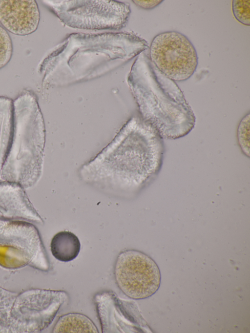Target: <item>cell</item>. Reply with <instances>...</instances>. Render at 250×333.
<instances>
[{
	"label": "cell",
	"mask_w": 250,
	"mask_h": 333,
	"mask_svg": "<svg viewBox=\"0 0 250 333\" xmlns=\"http://www.w3.org/2000/svg\"><path fill=\"white\" fill-rule=\"evenodd\" d=\"M149 46L128 32L75 33L68 35L42 62L44 86H59L99 77Z\"/></svg>",
	"instance_id": "cell-1"
},
{
	"label": "cell",
	"mask_w": 250,
	"mask_h": 333,
	"mask_svg": "<svg viewBox=\"0 0 250 333\" xmlns=\"http://www.w3.org/2000/svg\"><path fill=\"white\" fill-rule=\"evenodd\" d=\"M162 137L143 118L133 117L91 163L82 174L87 178H123L145 182L159 168Z\"/></svg>",
	"instance_id": "cell-2"
},
{
	"label": "cell",
	"mask_w": 250,
	"mask_h": 333,
	"mask_svg": "<svg viewBox=\"0 0 250 333\" xmlns=\"http://www.w3.org/2000/svg\"><path fill=\"white\" fill-rule=\"evenodd\" d=\"M141 53L133 64L128 83L142 118L162 138L177 139L193 128L195 117L176 84Z\"/></svg>",
	"instance_id": "cell-3"
},
{
	"label": "cell",
	"mask_w": 250,
	"mask_h": 333,
	"mask_svg": "<svg viewBox=\"0 0 250 333\" xmlns=\"http://www.w3.org/2000/svg\"><path fill=\"white\" fill-rule=\"evenodd\" d=\"M13 105V132L0 178L27 188L35 185L42 175L45 125L32 91H22Z\"/></svg>",
	"instance_id": "cell-4"
},
{
	"label": "cell",
	"mask_w": 250,
	"mask_h": 333,
	"mask_svg": "<svg viewBox=\"0 0 250 333\" xmlns=\"http://www.w3.org/2000/svg\"><path fill=\"white\" fill-rule=\"evenodd\" d=\"M67 298V293L62 291L32 289L16 293L0 287V333L43 330Z\"/></svg>",
	"instance_id": "cell-5"
},
{
	"label": "cell",
	"mask_w": 250,
	"mask_h": 333,
	"mask_svg": "<svg viewBox=\"0 0 250 333\" xmlns=\"http://www.w3.org/2000/svg\"><path fill=\"white\" fill-rule=\"evenodd\" d=\"M42 2L69 27L83 30H117L125 26L129 4L113 0H57Z\"/></svg>",
	"instance_id": "cell-6"
},
{
	"label": "cell",
	"mask_w": 250,
	"mask_h": 333,
	"mask_svg": "<svg viewBox=\"0 0 250 333\" xmlns=\"http://www.w3.org/2000/svg\"><path fill=\"white\" fill-rule=\"evenodd\" d=\"M0 265L15 269L28 265L47 271L49 260L39 231L32 224L0 219Z\"/></svg>",
	"instance_id": "cell-7"
},
{
	"label": "cell",
	"mask_w": 250,
	"mask_h": 333,
	"mask_svg": "<svg viewBox=\"0 0 250 333\" xmlns=\"http://www.w3.org/2000/svg\"><path fill=\"white\" fill-rule=\"evenodd\" d=\"M149 53L154 66L173 81L188 79L198 66L194 46L187 36L177 31L164 32L154 37Z\"/></svg>",
	"instance_id": "cell-8"
},
{
	"label": "cell",
	"mask_w": 250,
	"mask_h": 333,
	"mask_svg": "<svg viewBox=\"0 0 250 333\" xmlns=\"http://www.w3.org/2000/svg\"><path fill=\"white\" fill-rule=\"evenodd\" d=\"M114 272L118 287L133 299L148 298L160 286L161 276L158 265L148 255L137 250L121 252L117 258Z\"/></svg>",
	"instance_id": "cell-9"
},
{
	"label": "cell",
	"mask_w": 250,
	"mask_h": 333,
	"mask_svg": "<svg viewBox=\"0 0 250 333\" xmlns=\"http://www.w3.org/2000/svg\"><path fill=\"white\" fill-rule=\"evenodd\" d=\"M40 20L34 0H0V23L16 35H30L37 29Z\"/></svg>",
	"instance_id": "cell-10"
},
{
	"label": "cell",
	"mask_w": 250,
	"mask_h": 333,
	"mask_svg": "<svg viewBox=\"0 0 250 333\" xmlns=\"http://www.w3.org/2000/svg\"><path fill=\"white\" fill-rule=\"evenodd\" d=\"M0 219L42 222L24 188L0 178Z\"/></svg>",
	"instance_id": "cell-11"
},
{
	"label": "cell",
	"mask_w": 250,
	"mask_h": 333,
	"mask_svg": "<svg viewBox=\"0 0 250 333\" xmlns=\"http://www.w3.org/2000/svg\"><path fill=\"white\" fill-rule=\"evenodd\" d=\"M51 251L58 260L67 262L75 259L81 250V243L78 237L68 231L56 234L50 244Z\"/></svg>",
	"instance_id": "cell-12"
},
{
	"label": "cell",
	"mask_w": 250,
	"mask_h": 333,
	"mask_svg": "<svg viewBox=\"0 0 250 333\" xmlns=\"http://www.w3.org/2000/svg\"><path fill=\"white\" fill-rule=\"evenodd\" d=\"M13 102L9 98L0 96V175L13 132Z\"/></svg>",
	"instance_id": "cell-13"
},
{
	"label": "cell",
	"mask_w": 250,
	"mask_h": 333,
	"mask_svg": "<svg viewBox=\"0 0 250 333\" xmlns=\"http://www.w3.org/2000/svg\"><path fill=\"white\" fill-rule=\"evenodd\" d=\"M54 333H98L93 322L79 313H69L59 317L54 326Z\"/></svg>",
	"instance_id": "cell-14"
},
{
	"label": "cell",
	"mask_w": 250,
	"mask_h": 333,
	"mask_svg": "<svg viewBox=\"0 0 250 333\" xmlns=\"http://www.w3.org/2000/svg\"><path fill=\"white\" fill-rule=\"evenodd\" d=\"M13 51L12 41L8 32L0 25V69L11 60Z\"/></svg>",
	"instance_id": "cell-15"
},
{
	"label": "cell",
	"mask_w": 250,
	"mask_h": 333,
	"mask_svg": "<svg viewBox=\"0 0 250 333\" xmlns=\"http://www.w3.org/2000/svg\"><path fill=\"white\" fill-rule=\"evenodd\" d=\"M250 114L246 115L240 122L237 128V140L243 152L250 157Z\"/></svg>",
	"instance_id": "cell-16"
},
{
	"label": "cell",
	"mask_w": 250,
	"mask_h": 333,
	"mask_svg": "<svg viewBox=\"0 0 250 333\" xmlns=\"http://www.w3.org/2000/svg\"><path fill=\"white\" fill-rule=\"evenodd\" d=\"M232 11L235 18L241 23L250 25V0H233Z\"/></svg>",
	"instance_id": "cell-17"
},
{
	"label": "cell",
	"mask_w": 250,
	"mask_h": 333,
	"mask_svg": "<svg viewBox=\"0 0 250 333\" xmlns=\"http://www.w3.org/2000/svg\"><path fill=\"white\" fill-rule=\"evenodd\" d=\"M163 0H133L137 6L145 9H151L159 5Z\"/></svg>",
	"instance_id": "cell-18"
}]
</instances>
